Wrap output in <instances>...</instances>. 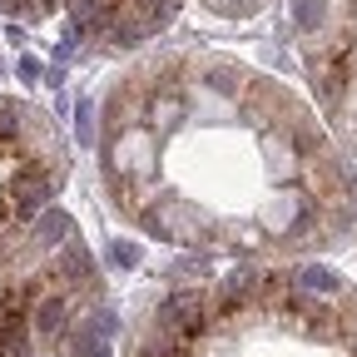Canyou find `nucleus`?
<instances>
[{
  "label": "nucleus",
  "mask_w": 357,
  "mask_h": 357,
  "mask_svg": "<svg viewBox=\"0 0 357 357\" xmlns=\"http://www.w3.org/2000/svg\"><path fill=\"white\" fill-rule=\"evenodd\" d=\"M65 278H75V283H79V278H89V253H84L79 243L65 253Z\"/></svg>",
  "instance_id": "6"
},
{
  "label": "nucleus",
  "mask_w": 357,
  "mask_h": 357,
  "mask_svg": "<svg viewBox=\"0 0 357 357\" xmlns=\"http://www.w3.org/2000/svg\"><path fill=\"white\" fill-rule=\"evenodd\" d=\"M15 129H20V109L6 105V109H0V144H10V139H15Z\"/></svg>",
  "instance_id": "8"
},
{
  "label": "nucleus",
  "mask_w": 357,
  "mask_h": 357,
  "mask_svg": "<svg viewBox=\"0 0 357 357\" xmlns=\"http://www.w3.org/2000/svg\"><path fill=\"white\" fill-rule=\"evenodd\" d=\"M298 288H312V293H337V273H328V268H303V273H298Z\"/></svg>",
  "instance_id": "4"
},
{
  "label": "nucleus",
  "mask_w": 357,
  "mask_h": 357,
  "mask_svg": "<svg viewBox=\"0 0 357 357\" xmlns=\"http://www.w3.org/2000/svg\"><path fill=\"white\" fill-rule=\"evenodd\" d=\"M109 253H114L119 268H134V263H139V248H134V243H109Z\"/></svg>",
  "instance_id": "10"
},
{
  "label": "nucleus",
  "mask_w": 357,
  "mask_h": 357,
  "mask_svg": "<svg viewBox=\"0 0 357 357\" xmlns=\"http://www.w3.org/2000/svg\"><path fill=\"white\" fill-rule=\"evenodd\" d=\"M79 139H95V105L79 100Z\"/></svg>",
  "instance_id": "9"
},
{
  "label": "nucleus",
  "mask_w": 357,
  "mask_h": 357,
  "mask_svg": "<svg viewBox=\"0 0 357 357\" xmlns=\"http://www.w3.org/2000/svg\"><path fill=\"white\" fill-rule=\"evenodd\" d=\"M293 15H298V25H303V30H318V25H323V15H328V0H298Z\"/></svg>",
  "instance_id": "5"
},
{
  "label": "nucleus",
  "mask_w": 357,
  "mask_h": 357,
  "mask_svg": "<svg viewBox=\"0 0 357 357\" xmlns=\"http://www.w3.org/2000/svg\"><path fill=\"white\" fill-rule=\"evenodd\" d=\"M65 234H70V213H65V208H45V213H40V229H35V243H40V248H55Z\"/></svg>",
  "instance_id": "1"
},
{
  "label": "nucleus",
  "mask_w": 357,
  "mask_h": 357,
  "mask_svg": "<svg viewBox=\"0 0 357 357\" xmlns=\"http://www.w3.org/2000/svg\"><path fill=\"white\" fill-rule=\"evenodd\" d=\"M178 119H184V100H178V95H159L154 100V124L159 129H174Z\"/></svg>",
  "instance_id": "3"
},
{
  "label": "nucleus",
  "mask_w": 357,
  "mask_h": 357,
  "mask_svg": "<svg viewBox=\"0 0 357 357\" xmlns=\"http://www.w3.org/2000/svg\"><path fill=\"white\" fill-rule=\"evenodd\" d=\"M60 323H65V298H60V293L40 298V312H35V328H40V337H55V333H60Z\"/></svg>",
  "instance_id": "2"
},
{
  "label": "nucleus",
  "mask_w": 357,
  "mask_h": 357,
  "mask_svg": "<svg viewBox=\"0 0 357 357\" xmlns=\"http://www.w3.org/2000/svg\"><path fill=\"white\" fill-rule=\"evenodd\" d=\"M204 79H208V89H218V95H234V89H238V75L234 70H208Z\"/></svg>",
  "instance_id": "7"
}]
</instances>
